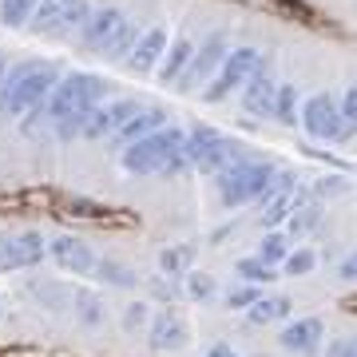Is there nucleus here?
I'll list each match as a JSON object with an SVG mask.
<instances>
[{
	"instance_id": "obj_1",
	"label": "nucleus",
	"mask_w": 357,
	"mask_h": 357,
	"mask_svg": "<svg viewBox=\"0 0 357 357\" xmlns=\"http://www.w3.org/2000/svg\"><path fill=\"white\" fill-rule=\"evenodd\" d=\"M187 167H191V159H187V131L178 128H159L123 147V171L128 175H178Z\"/></svg>"
},
{
	"instance_id": "obj_2",
	"label": "nucleus",
	"mask_w": 357,
	"mask_h": 357,
	"mask_svg": "<svg viewBox=\"0 0 357 357\" xmlns=\"http://www.w3.org/2000/svg\"><path fill=\"white\" fill-rule=\"evenodd\" d=\"M56 79H60V68L52 60H32V64L8 68V76L0 84V115H28L52 96Z\"/></svg>"
},
{
	"instance_id": "obj_3",
	"label": "nucleus",
	"mask_w": 357,
	"mask_h": 357,
	"mask_svg": "<svg viewBox=\"0 0 357 357\" xmlns=\"http://www.w3.org/2000/svg\"><path fill=\"white\" fill-rule=\"evenodd\" d=\"M44 103H48L44 115H48L52 123H64L72 115H84L96 103H103V79L88 76V72H68V76L56 79V88H52V96Z\"/></svg>"
},
{
	"instance_id": "obj_4",
	"label": "nucleus",
	"mask_w": 357,
	"mask_h": 357,
	"mask_svg": "<svg viewBox=\"0 0 357 357\" xmlns=\"http://www.w3.org/2000/svg\"><path fill=\"white\" fill-rule=\"evenodd\" d=\"M218 183V195L227 206H243V203H255L262 199L270 183H274V167L270 163H255V159H238L234 167H227L222 175H215Z\"/></svg>"
},
{
	"instance_id": "obj_5",
	"label": "nucleus",
	"mask_w": 357,
	"mask_h": 357,
	"mask_svg": "<svg viewBox=\"0 0 357 357\" xmlns=\"http://www.w3.org/2000/svg\"><path fill=\"white\" fill-rule=\"evenodd\" d=\"M187 159L203 175H222L227 167H234L243 159V151H238V143L218 135L215 128H191L187 131Z\"/></svg>"
},
{
	"instance_id": "obj_6",
	"label": "nucleus",
	"mask_w": 357,
	"mask_h": 357,
	"mask_svg": "<svg viewBox=\"0 0 357 357\" xmlns=\"http://www.w3.org/2000/svg\"><path fill=\"white\" fill-rule=\"evenodd\" d=\"M258 68H262V56H258V48H230L227 52V60L218 64V72L211 76V88L203 91L211 103L218 100H227L234 88H243L246 79L255 76Z\"/></svg>"
},
{
	"instance_id": "obj_7",
	"label": "nucleus",
	"mask_w": 357,
	"mask_h": 357,
	"mask_svg": "<svg viewBox=\"0 0 357 357\" xmlns=\"http://www.w3.org/2000/svg\"><path fill=\"white\" fill-rule=\"evenodd\" d=\"M302 128L321 143H333V139H345L349 135V128H345V119H342V103L333 100V96H326V91H318V96L306 100V107H302Z\"/></svg>"
},
{
	"instance_id": "obj_8",
	"label": "nucleus",
	"mask_w": 357,
	"mask_h": 357,
	"mask_svg": "<svg viewBox=\"0 0 357 357\" xmlns=\"http://www.w3.org/2000/svg\"><path fill=\"white\" fill-rule=\"evenodd\" d=\"M227 36L222 32H215V36L203 40V48L191 52V64H187V72H183V79H178V88H199V84H206V79L218 72V64L227 60Z\"/></svg>"
},
{
	"instance_id": "obj_9",
	"label": "nucleus",
	"mask_w": 357,
	"mask_h": 357,
	"mask_svg": "<svg viewBox=\"0 0 357 357\" xmlns=\"http://www.w3.org/2000/svg\"><path fill=\"white\" fill-rule=\"evenodd\" d=\"M44 234L36 230H24V234H13L0 243V270H32L44 262Z\"/></svg>"
},
{
	"instance_id": "obj_10",
	"label": "nucleus",
	"mask_w": 357,
	"mask_h": 357,
	"mask_svg": "<svg viewBox=\"0 0 357 357\" xmlns=\"http://www.w3.org/2000/svg\"><path fill=\"white\" fill-rule=\"evenodd\" d=\"M48 255L52 262L64 270V274H91L96 270V255H91V246L76 234H60V238H52L48 243Z\"/></svg>"
},
{
	"instance_id": "obj_11",
	"label": "nucleus",
	"mask_w": 357,
	"mask_h": 357,
	"mask_svg": "<svg viewBox=\"0 0 357 357\" xmlns=\"http://www.w3.org/2000/svg\"><path fill=\"white\" fill-rule=\"evenodd\" d=\"M294 191H298V187H294V175H274V183H270L266 191H262V199H258V222H262V227L286 222Z\"/></svg>"
},
{
	"instance_id": "obj_12",
	"label": "nucleus",
	"mask_w": 357,
	"mask_h": 357,
	"mask_svg": "<svg viewBox=\"0 0 357 357\" xmlns=\"http://www.w3.org/2000/svg\"><path fill=\"white\" fill-rule=\"evenodd\" d=\"M163 52H167V28H147V32L135 40V48H131V56L123 60V64H128L131 72L147 76V72H155V68H159Z\"/></svg>"
},
{
	"instance_id": "obj_13",
	"label": "nucleus",
	"mask_w": 357,
	"mask_h": 357,
	"mask_svg": "<svg viewBox=\"0 0 357 357\" xmlns=\"http://www.w3.org/2000/svg\"><path fill=\"white\" fill-rule=\"evenodd\" d=\"M147 337H151V349H159V354L183 349V345H187V321L178 318L175 310H163V314H155L151 318Z\"/></svg>"
},
{
	"instance_id": "obj_14",
	"label": "nucleus",
	"mask_w": 357,
	"mask_h": 357,
	"mask_svg": "<svg viewBox=\"0 0 357 357\" xmlns=\"http://www.w3.org/2000/svg\"><path fill=\"white\" fill-rule=\"evenodd\" d=\"M321 195L310 191V187H298L294 191V203H290V215H286V222H290V234H310V230L321 222Z\"/></svg>"
},
{
	"instance_id": "obj_15",
	"label": "nucleus",
	"mask_w": 357,
	"mask_h": 357,
	"mask_svg": "<svg viewBox=\"0 0 357 357\" xmlns=\"http://www.w3.org/2000/svg\"><path fill=\"white\" fill-rule=\"evenodd\" d=\"M321 337H326V326H321V318H298L290 321L286 330H282V349H290V354H314L321 345Z\"/></svg>"
},
{
	"instance_id": "obj_16",
	"label": "nucleus",
	"mask_w": 357,
	"mask_h": 357,
	"mask_svg": "<svg viewBox=\"0 0 357 357\" xmlns=\"http://www.w3.org/2000/svg\"><path fill=\"white\" fill-rule=\"evenodd\" d=\"M274 96H278V84L270 79L266 68H258L255 76L243 84V107L250 115H274Z\"/></svg>"
},
{
	"instance_id": "obj_17",
	"label": "nucleus",
	"mask_w": 357,
	"mask_h": 357,
	"mask_svg": "<svg viewBox=\"0 0 357 357\" xmlns=\"http://www.w3.org/2000/svg\"><path fill=\"white\" fill-rule=\"evenodd\" d=\"M128 16L119 13V8H91V16H88V24H84V44H88L91 52H100L103 44H107V36H112L115 28L123 24Z\"/></svg>"
},
{
	"instance_id": "obj_18",
	"label": "nucleus",
	"mask_w": 357,
	"mask_h": 357,
	"mask_svg": "<svg viewBox=\"0 0 357 357\" xmlns=\"http://www.w3.org/2000/svg\"><path fill=\"white\" fill-rule=\"evenodd\" d=\"M163 119H167V115L159 112V107H139L123 128L115 131V143H119V147H128V143H135V139H143V135L159 131V128H163Z\"/></svg>"
},
{
	"instance_id": "obj_19",
	"label": "nucleus",
	"mask_w": 357,
	"mask_h": 357,
	"mask_svg": "<svg viewBox=\"0 0 357 357\" xmlns=\"http://www.w3.org/2000/svg\"><path fill=\"white\" fill-rule=\"evenodd\" d=\"M191 52H195L191 36H178L175 44L163 52V60H159V79H163V84H178L183 72H187V64H191Z\"/></svg>"
},
{
	"instance_id": "obj_20",
	"label": "nucleus",
	"mask_w": 357,
	"mask_h": 357,
	"mask_svg": "<svg viewBox=\"0 0 357 357\" xmlns=\"http://www.w3.org/2000/svg\"><path fill=\"white\" fill-rule=\"evenodd\" d=\"M64 8H68V0H36L28 28H32L36 36H56V28L64 20Z\"/></svg>"
},
{
	"instance_id": "obj_21",
	"label": "nucleus",
	"mask_w": 357,
	"mask_h": 357,
	"mask_svg": "<svg viewBox=\"0 0 357 357\" xmlns=\"http://www.w3.org/2000/svg\"><path fill=\"white\" fill-rule=\"evenodd\" d=\"M290 310H294V302L286 298V294H274V298H258L255 306H250V321H255V326H270V321L290 318Z\"/></svg>"
},
{
	"instance_id": "obj_22",
	"label": "nucleus",
	"mask_w": 357,
	"mask_h": 357,
	"mask_svg": "<svg viewBox=\"0 0 357 357\" xmlns=\"http://www.w3.org/2000/svg\"><path fill=\"white\" fill-rule=\"evenodd\" d=\"M91 278L107 282V286H119V290H131L135 286V270L123 266V262H115V258H96V270H91Z\"/></svg>"
},
{
	"instance_id": "obj_23",
	"label": "nucleus",
	"mask_w": 357,
	"mask_h": 357,
	"mask_svg": "<svg viewBox=\"0 0 357 357\" xmlns=\"http://www.w3.org/2000/svg\"><path fill=\"white\" fill-rule=\"evenodd\" d=\"M135 40H139L135 24H131V20H123V24L115 28L112 36H107V44L100 48V56H107V60H128L131 48H135Z\"/></svg>"
},
{
	"instance_id": "obj_24",
	"label": "nucleus",
	"mask_w": 357,
	"mask_h": 357,
	"mask_svg": "<svg viewBox=\"0 0 357 357\" xmlns=\"http://www.w3.org/2000/svg\"><path fill=\"white\" fill-rule=\"evenodd\" d=\"M191 262H195V246H167L163 255H159V270L175 274V278H183L191 270Z\"/></svg>"
},
{
	"instance_id": "obj_25",
	"label": "nucleus",
	"mask_w": 357,
	"mask_h": 357,
	"mask_svg": "<svg viewBox=\"0 0 357 357\" xmlns=\"http://www.w3.org/2000/svg\"><path fill=\"white\" fill-rule=\"evenodd\" d=\"M88 16H91V4H88V0H68L64 20H60V28H56V36H72V32H84Z\"/></svg>"
},
{
	"instance_id": "obj_26",
	"label": "nucleus",
	"mask_w": 357,
	"mask_h": 357,
	"mask_svg": "<svg viewBox=\"0 0 357 357\" xmlns=\"http://www.w3.org/2000/svg\"><path fill=\"white\" fill-rule=\"evenodd\" d=\"M234 270H238V274H243V278L250 282V286H266V282H274V278H278V274H274V266H270V262H262L258 255L243 258V262H238Z\"/></svg>"
},
{
	"instance_id": "obj_27",
	"label": "nucleus",
	"mask_w": 357,
	"mask_h": 357,
	"mask_svg": "<svg viewBox=\"0 0 357 357\" xmlns=\"http://www.w3.org/2000/svg\"><path fill=\"white\" fill-rule=\"evenodd\" d=\"M32 8H36V0H0V20L8 28H20L32 20Z\"/></svg>"
},
{
	"instance_id": "obj_28",
	"label": "nucleus",
	"mask_w": 357,
	"mask_h": 357,
	"mask_svg": "<svg viewBox=\"0 0 357 357\" xmlns=\"http://www.w3.org/2000/svg\"><path fill=\"white\" fill-rule=\"evenodd\" d=\"M274 115L282 123H298V91L290 84H278V96H274Z\"/></svg>"
},
{
	"instance_id": "obj_29",
	"label": "nucleus",
	"mask_w": 357,
	"mask_h": 357,
	"mask_svg": "<svg viewBox=\"0 0 357 357\" xmlns=\"http://www.w3.org/2000/svg\"><path fill=\"white\" fill-rule=\"evenodd\" d=\"M282 266H286V274H290V278H306L310 270L318 266V255L302 246V250H290V255L282 258Z\"/></svg>"
},
{
	"instance_id": "obj_30",
	"label": "nucleus",
	"mask_w": 357,
	"mask_h": 357,
	"mask_svg": "<svg viewBox=\"0 0 357 357\" xmlns=\"http://www.w3.org/2000/svg\"><path fill=\"white\" fill-rule=\"evenodd\" d=\"M183 278H187V294H191L195 302H211V298L218 294V282L211 278V274H195V270H187Z\"/></svg>"
},
{
	"instance_id": "obj_31",
	"label": "nucleus",
	"mask_w": 357,
	"mask_h": 357,
	"mask_svg": "<svg viewBox=\"0 0 357 357\" xmlns=\"http://www.w3.org/2000/svg\"><path fill=\"white\" fill-rule=\"evenodd\" d=\"M286 255H290V238H286V234H278V230H274V234H266V238H262V246H258V258H262V262H270V266H274V262H282Z\"/></svg>"
},
{
	"instance_id": "obj_32",
	"label": "nucleus",
	"mask_w": 357,
	"mask_h": 357,
	"mask_svg": "<svg viewBox=\"0 0 357 357\" xmlns=\"http://www.w3.org/2000/svg\"><path fill=\"white\" fill-rule=\"evenodd\" d=\"M103 107H107V123H112V135H115L131 115L139 112V100H115V103H103Z\"/></svg>"
},
{
	"instance_id": "obj_33",
	"label": "nucleus",
	"mask_w": 357,
	"mask_h": 357,
	"mask_svg": "<svg viewBox=\"0 0 357 357\" xmlns=\"http://www.w3.org/2000/svg\"><path fill=\"white\" fill-rule=\"evenodd\" d=\"M76 310H79V321H84V326H100V321H103L100 298H91V294H79V298H76Z\"/></svg>"
},
{
	"instance_id": "obj_34",
	"label": "nucleus",
	"mask_w": 357,
	"mask_h": 357,
	"mask_svg": "<svg viewBox=\"0 0 357 357\" xmlns=\"http://www.w3.org/2000/svg\"><path fill=\"white\" fill-rule=\"evenodd\" d=\"M258 298H262V294H258V286H250V282H246V286H238V290L227 294V306L230 310H250Z\"/></svg>"
},
{
	"instance_id": "obj_35",
	"label": "nucleus",
	"mask_w": 357,
	"mask_h": 357,
	"mask_svg": "<svg viewBox=\"0 0 357 357\" xmlns=\"http://www.w3.org/2000/svg\"><path fill=\"white\" fill-rule=\"evenodd\" d=\"M151 321V306L147 302H135V306H128V314H123V326H128L131 333L139 330V326H147Z\"/></svg>"
},
{
	"instance_id": "obj_36",
	"label": "nucleus",
	"mask_w": 357,
	"mask_h": 357,
	"mask_svg": "<svg viewBox=\"0 0 357 357\" xmlns=\"http://www.w3.org/2000/svg\"><path fill=\"white\" fill-rule=\"evenodd\" d=\"M342 119H345V128H357V84L345 91V100H342Z\"/></svg>"
},
{
	"instance_id": "obj_37",
	"label": "nucleus",
	"mask_w": 357,
	"mask_h": 357,
	"mask_svg": "<svg viewBox=\"0 0 357 357\" xmlns=\"http://www.w3.org/2000/svg\"><path fill=\"white\" fill-rule=\"evenodd\" d=\"M337 278H342V282H357V250H354V255H349V258L342 262V270H337Z\"/></svg>"
},
{
	"instance_id": "obj_38",
	"label": "nucleus",
	"mask_w": 357,
	"mask_h": 357,
	"mask_svg": "<svg viewBox=\"0 0 357 357\" xmlns=\"http://www.w3.org/2000/svg\"><path fill=\"white\" fill-rule=\"evenodd\" d=\"M330 357H354V337H345V342H333V345H330Z\"/></svg>"
},
{
	"instance_id": "obj_39",
	"label": "nucleus",
	"mask_w": 357,
	"mask_h": 357,
	"mask_svg": "<svg viewBox=\"0 0 357 357\" xmlns=\"http://www.w3.org/2000/svg\"><path fill=\"white\" fill-rule=\"evenodd\" d=\"M206 357H238V354H234L230 345H222V342H218V345H211V354H206Z\"/></svg>"
},
{
	"instance_id": "obj_40",
	"label": "nucleus",
	"mask_w": 357,
	"mask_h": 357,
	"mask_svg": "<svg viewBox=\"0 0 357 357\" xmlns=\"http://www.w3.org/2000/svg\"><path fill=\"white\" fill-rule=\"evenodd\" d=\"M345 310H349V314H357V298H345Z\"/></svg>"
},
{
	"instance_id": "obj_41",
	"label": "nucleus",
	"mask_w": 357,
	"mask_h": 357,
	"mask_svg": "<svg viewBox=\"0 0 357 357\" xmlns=\"http://www.w3.org/2000/svg\"><path fill=\"white\" fill-rule=\"evenodd\" d=\"M354 357H357V337H354Z\"/></svg>"
},
{
	"instance_id": "obj_42",
	"label": "nucleus",
	"mask_w": 357,
	"mask_h": 357,
	"mask_svg": "<svg viewBox=\"0 0 357 357\" xmlns=\"http://www.w3.org/2000/svg\"><path fill=\"white\" fill-rule=\"evenodd\" d=\"M0 318H4V306H0Z\"/></svg>"
}]
</instances>
